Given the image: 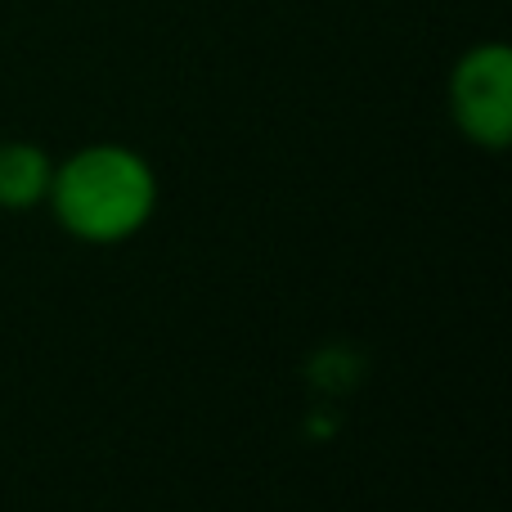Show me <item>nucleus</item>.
Segmentation results:
<instances>
[{"label": "nucleus", "instance_id": "7ed1b4c3", "mask_svg": "<svg viewBox=\"0 0 512 512\" xmlns=\"http://www.w3.org/2000/svg\"><path fill=\"white\" fill-rule=\"evenodd\" d=\"M50 185L45 153L32 144H0V203L5 207H32Z\"/></svg>", "mask_w": 512, "mask_h": 512}, {"label": "nucleus", "instance_id": "f03ea898", "mask_svg": "<svg viewBox=\"0 0 512 512\" xmlns=\"http://www.w3.org/2000/svg\"><path fill=\"white\" fill-rule=\"evenodd\" d=\"M450 104L463 135L486 149H504L512 135V54L508 45H472L450 77Z\"/></svg>", "mask_w": 512, "mask_h": 512}, {"label": "nucleus", "instance_id": "f257e3e1", "mask_svg": "<svg viewBox=\"0 0 512 512\" xmlns=\"http://www.w3.org/2000/svg\"><path fill=\"white\" fill-rule=\"evenodd\" d=\"M63 225L86 239L131 234L153 207V176L126 149H86L54 176Z\"/></svg>", "mask_w": 512, "mask_h": 512}]
</instances>
